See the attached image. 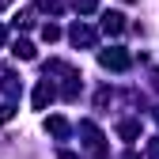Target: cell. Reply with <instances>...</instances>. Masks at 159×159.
<instances>
[{"label": "cell", "instance_id": "1", "mask_svg": "<svg viewBox=\"0 0 159 159\" xmlns=\"http://www.w3.org/2000/svg\"><path fill=\"white\" fill-rule=\"evenodd\" d=\"M102 65H106V68H125L129 57H125V53H102Z\"/></svg>", "mask_w": 159, "mask_h": 159}, {"label": "cell", "instance_id": "2", "mask_svg": "<svg viewBox=\"0 0 159 159\" xmlns=\"http://www.w3.org/2000/svg\"><path fill=\"white\" fill-rule=\"evenodd\" d=\"M102 27H106L110 34H117V30H121L125 23H121V15H117V11H110V15H106V23H102Z\"/></svg>", "mask_w": 159, "mask_h": 159}, {"label": "cell", "instance_id": "3", "mask_svg": "<svg viewBox=\"0 0 159 159\" xmlns=\"http://www.w3.org/2000/svg\"><path fill=\"white\" fill-rule=\"evenodd\" d=\"M0 42H4V27H0Z\"/></svg>", "mask_w": 159, "mask_h": 159}]
</instances>
